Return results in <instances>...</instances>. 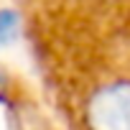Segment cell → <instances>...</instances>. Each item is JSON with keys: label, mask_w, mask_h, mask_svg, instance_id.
<instances>
[{"label": "cell", "mask_w": 130, "mask_h": 130, "mask_svg": "<svg viewBox=\"0 0 130 130\" xmlns=\"http://www.w3.org/2000/svg\"><path fill=\"white\" fill-rule=\"evenodd\" d=\"M18 33V15L13 10H0V43H10Z\"/></svg>", "instance_id": "6da1fadb"}]
</instances>
